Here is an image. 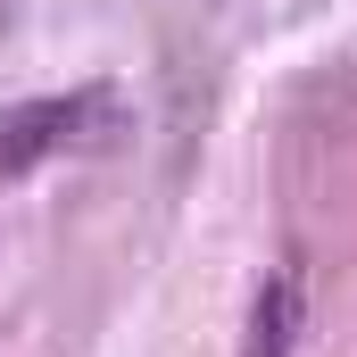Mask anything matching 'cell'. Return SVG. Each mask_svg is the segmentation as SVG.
<instances>
[{
  "mask_svg": "<svg viewBox=\"0 0 357 357\" xmlns=\"http://www.w3.org/2000/svg\"><path fill=\"white\" fill-rule=\"evenodd\" d=\"M108 116H116V100L100 84L50 91V100H25V108H0V183L25 175V167H42V158H59V150L108 142Z\"/></svg>",
  "mask_w": 357,
  "mask_h": 357,
  "instance_id": "obj_1",
  "label": "cell"
},
{
  "mask_svg": "<svg viewBox=\"0 0 357 357\" xmlns=\"http://www.w3.org/2000/svg\"><path fill=\"white\" fill-rule=\"evenodd\" d=\"M299 324H307V282H299V266H282V274H266V282H258V299H250L241 357H291Z\"/></svg>",
  "mask_w": 357,
  "mask_h": 357,
  "instance_id": "obj_2",
  "label": "cell"
}]
</instances>
